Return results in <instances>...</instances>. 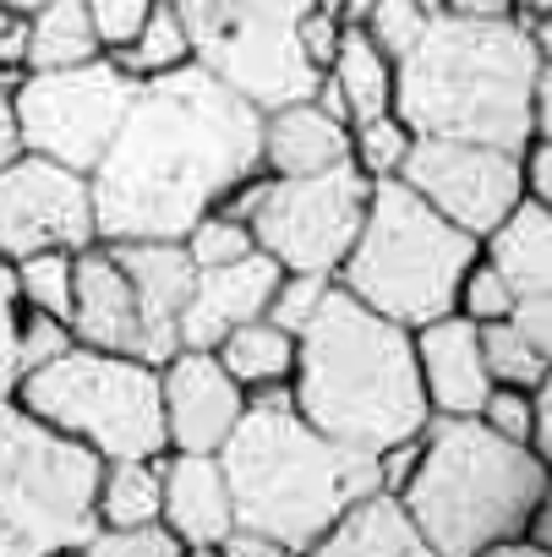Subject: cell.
<instances>
[{"label": "cell", "instance_id": "cell-1", "mask_svg": "<svg viewBox=\"0 0 552 557\" xmlns=\"http://www.w3.org/2000/svg\"><path fill=\"white\" fill-rule=\"evenodd\" d=\"M262 170V110L197 61L137 83L88 170L99 240H181L219 197Z\"/></svg>", "mask_w": 552, "mask_h": 557}, {"label": "cell", "instance_id": "cell-31", "mask_svg": "<svg viewBox=\"0 0 552 557\" xmlns=\"http://www.w3.org/2000/svg\"><path fill=\"white\" fill-rule=\"evenodd\" d=\"M329 290H334L329 273H296V268H285L280 285H273V296H268V307H262V318L280 323L285 334H302L318 318V307L329 301Z\"/></svg>", "mask_w": 552, "mask_h": 557}, {"label": "cell", "instance_id": "cell-6", "mask_svg": "<svg viewBox=\"0 0 552 557\" xmlns=\"http://www.w3.org/2000/svg\"><path fill=\"white\" fill-rule=\"evenodd\" d=\"M476 257V235L449 224L438 208H427L400 175L372 181L361 230L334 268V285L372 307L378 318L400 329H421L443 312H454L459 273Z\"/></svg>", "mask_w": 552, "mask_h": 557}, {"label": "cell", "instance_id": "cell-43", "mask_svg": "<svg viewBox=\"0 0 552 557\" xmlns=\"http://www.w3.org/2000/svg\"><path fill=\"white\" fill-rule=\"evenodd\" d=\"M508 323H514L530 345L552 350V296H519L514 312H508Z\"/></svg>", "mask_w": 552, "mask_h": 557}, {"label": "cell", "instance_id": "cell-29", "mask_svg": "<svg viewBox=\"0 0 552 557\" xmlns=\"http://www.w3.org/2000/svg\"><path fill=\"white\" fill-rule=\"evenodd\" d=\"M410 126L394 115V110H383V115H372V121H356L351 126V164L367 175V181H389V175H400V164H405V153H410Z\"/></svg>", "mask_w": 552, "mask_h": 557}, {"label": "cell", "instance_id": "cell-37", "mask_svg": "<svg viewBox=\"0 0 552 557\" xmlns=\"http://www.w3.org/2000/svg\"><path fill=\"white\" fill-rule=\"evenodd\" d=\"M72 345L77 339H72V323L66 318H50V312H28L23 307V323H17V367H23V377L39 372L45 361L66 356Z\"/></svg>", "mask_w": 552, "mask_h": 557}, {"label": "cell", "instance_id": "cell-5", "mask_svg": "<svg viewBox=\"0 0 552 557\" xmlns=\"http://www.w3.org/2000/svg\"><path fill=\"white\" fill-rule=\"evenodd\" d=\"M427 552L476 557L547 503V459L525 443L498 437L476 416H432L421 426V454L400 486Z\"/></svg>", "mask_w": 552, "mask_h": 557}, {"label": "cell", "instance_id": "cell-41", "mask_svg": "<svg viewBox=\"0 0 552 557\" xmlns=\"http://www.w3.org/2000/svg\"><path fill=\"white\" fill-rule=\"evenodd\" d=\"M23 55H28V12L0 0V83L7 88L23 77Z\"/></svg>", "mask_w": 552, "mask_h": 557}, {"label": "cell", "instance_id": "cell-8", "mask_svg": "<svg viewBox=\"0 0 552 557\" xmlns=\"http://www.w3.org/2000/svg\"><path fill=\"white\" fill-rule=\"evenodd\" d=\"M39 421L72 432L99 459H154L164 454V410H159V367L72 345L66 356L28 372L12 394Z\"/></svg>", "mask_w": 552, "mask_h": 557}, {"label": "cell", "instance_id": "cell-46", "mask_svg": "<svg viewBox=\"0 0 552 557\" xmlns=\"http://www.w3.org/2000/svg\"><path fill=\"white\" fill-rule=\"evenodd\" d=\"M449 12H465V17H508V0H449Z\"/></svg>", "mask_w": 552, "mask_h": 557}, {"label": "cell", "instance_id": "cell-32", "mask_svg": "<svg viewBox=\"0 0 552 557\" xmlns=\"http://www.w3.org/2000/svg\"><path fill=\"white\" fill-rule=\"evenodd\" d=\"M181 246H186V257H192V268H219V262H235V257H246L257 240H252V224L246 219H230V213H219V208H208L186 235H181Z\"/></svg>", "mask_w": 552, "mask_h": 557}, {"label": "cell", "instance_id": "cell-40", "mask_svg": "<svg viewBox=\"0 0 552 557\" xmlns=\"http://www.w3.org/2000/svg\"><path fill=\"white\" fill-rule=\"evenodd\" d=\"M340 28H345V17L340 12H323V7H307L302 23H296V45H302V55H307V66L318 77L329 72V61L340 50Z\"/></svg>", "mask_w": 552, "mask_h": 557}, {"label": "cell", "instance_id": "cell-20", "mask_svg": "<svg viewBox=\"0 0 552 557\" xmlns=\"http://www.w3.org/2000/svg\"><path fill=\"white\" fill-rule=\"evenodd\" d=\"M345 159H351V126L318 110L312 99L262 110V170L268 175H318Z\"/></svg>", "mask_w": 552, "mask_h": 557}, {"label": "cell", "instance_id": "cell-11", "mask_svg": "<svg viewBox=\"0 0 552 557\" xmlns=\"http://www.w3.org/2000/svg\"><path fill=\"white\" fill-rule=\"evenodd\" d=\"M372 181L345 159L318 175H268L257 208H252V240L296 273H329L345 262L361 213H367Z\"/></svg>", "mask_w": 552, "mask_h": 557}, {"label": "cell", "instance_id": "cell-15", "mask_svg": "<svg viewBox=\"0 0 552 557\" xmlns=\"http://www.w3.org/2000/svg\"><path fill=\"white\" fill-rule=\"evenodd\" d=\"M132 285L143 318V361H170L181 350V307L192 296V257L181 240H105Z\"/></svg>", "mask_w": 552, "mask_h": 557}, {"label": "cell", "instance_id": "cell-9", "mask_svg": "<svg viewBox=\"0 0 552 557\" xmlns=\"http://www.w3.org/2000/svg\"><path fill=\"white\" fill-rule=\"evenodd\" d=\"M186 23L192 61L230 83L257 110L307 99L318 72L296 45L307 0H170Z\"/></svg>", "mask_w": 552, "mask_h": 557}, {"label": "cell", "instance_id": "cell-14", "mask_svg": "<svg viewBox=\"0 0 552 557\" xmlns=\"http://www.w3.org/2000/svg\"><path fill=\"white\" fill-rule=\"evenodd\" d=\"M159 410H164V448L181 454H219L246 410V388L219 367L213 350H175L159 361Z\"/></svg>", "mask_w": 552, "mask_h": 557}, {"label": "cell", "instance_id": "cell-19", "mask_svg": "<svg viewBox=\"0 0 552 557\" xmlns=\"http://www.w3.org/2000/svg\"><path fill=\"white\" fill-rule=\"evenodd\" d=\"M410 345H416V372H421L427 410L432 416H476L487 388H492L476 323L459 318V312H443V318L410 329Z\"/></svg>", "mask_w": 552, "mask_h": 557}, {"label": "cell", "instance_id": "cell-44", "mask_svg": "<svg viewBox=\"0 0 552 557\" xmlns=\"http://www.w3.org/2000/svg\"><path fill=\"white\" fill-rule=\"evenodd\" d=\"M530 448L541 459L552 454V383H536V432H530Z\"/></svg>", "mask_w": 552, "mask_h": 557}, {"label": "cell", "instance_id": "cell-21", "mask_svg": "<svg viewBox=\"0 0 552 557\" xmlns=\"http://www.w3.org/2000/svg\"><path fill=\"white\" fill-rule=\"evenodd\" d=\"M312 552H323V557H432L405 497L383 492V486L345 503L334 513V524L312 541Z\"/></svg>", "mask_w": 552, "mask_h": 557}, {"label": "cell", "instance_id": "cell-51", "mask_svg": "<svg viewBox=\"0 0 552 557\" xmlns=\"http://www.w3.org/2000/svg\"><path fill=\"white\" fill-rule=\"evenodd\" d=\"M7 7H23V12H34V7H39V0H7Z\"/></svg>", "mask_w": 552, "mask_h": 557}, {"label": "cell", "instance_id": "cell-28", "mask_svg": "<svg viewBox=\"0 0 552 557\" xmlns=\"http://www.w3.org/2000/svg\"><path fill=\"white\" fill-rule=\"evenodd\" d=\"M476 339H481V361H487V377H492V383L536 388V383L552 377V350L530 345L508 318H498V323H476Z\"/></svg>", "mask_w": 552, "mask_h": 557}, {"label": "cell", "instance_id": "cell-17", "mask_svg": "<svg viewBox=\"0 0 552 557\" xmlns=\"http://www.w3.org/2000/svg\"><path fill=\"white\" fill-rule=\"evenodd\" d=\"M72 339L94 350H121L143 361V318L132 301V285L105 240H88L72 251Z\"/></svg>", "mask_w": 552, "mask_h": 557}, {"label": "cell", "instance_id": "cell-36", "mask_svg": "<svg viewBox=\"0 0 552 557\" xmlns=\"http://www.w3.org/2000/svg\"><path fill=\"white\" fill-rule=\"evenodd\" d=\"M83 552L88 557H181V541L164 530V519H154V524H126V530H94Z\"/></svg>", "mask_w": 552, "mask_h": 557}, {"label": "cell", "instance_id": "cell-4", "mask_svg": "<svg viewBox=\"0 0 552 557\" xmlns=\"http://www.w3.org/2000/svg\"><path fill=\"white\" fill-rule=\"evenodd\" d=\"M291 405L323 437L372 454L421 437V426L432 421L410 329L378 318L340 285L329 290L318 318L296 334Z\"/></svg>", "mask_w": 552, "mask_h": 557}, {"label": "cell", "instance_id": "cell-23", "mask_svg": "<svg viewBox=\"0 0 552 557\" xmlns=\"http://www.w3.org/2000/svg\"><path fill=\"white\" fill-rule=\"evenodd\" d=\"M329 88L340 94L345 104V121H372L383 110H394V61L361 34V23H345L340 28V50L329 61Z\"/></svg>", "mask_w": 552, "mask_h": 557}, {"label": "cell", "instance_id": "cell-47", "mask_svg": "<svg viewBox=\"0 0 552 557\" xmlns=\"http://www.w3.org/2000/svg\"><path fill=\"white\" fill-rule=\"evenodd\" d=\"M508 12H514V17H547L552 0H508Z\"/></svg>", "mask_w": 552, "mask_h": 557}, {"label": "cell", "instance_id": "cell-49", "mask_svg": "<svg viewBox=\"0 0 552 557\" xmlns=\"http://www.w3.org/2000/svg\"><path fill=\"white\" fill-rule=\"evenodd\" d=\"M416 7H421L427 17H438V12H449V0H416Z\"/></svg>", "mask_w": 552, "mask_h": 557}, {"label": "cell", "instance_id": "cell-30", "mask_svg": "<svg viewBox=\"0 0 552 557\" xmlns=\"http://www.w3.org/2000/svg\"><path fill=\"white\" fill-rule=\"evenodd\" d=\"M17 273V296L28 312H50L66 318L72 312V251H34L12 262Z\"/></svg>", "mask_w": 552, "mask_h": 557}, {"label": "cell", "instance_id": "cell-12", "mask_svg": "<svg viewBox=\"0 0 552 557\" xmlns=\"http://www.w3.org/2000/svg\"><path fill=\"white\" fill-rule=\"evenodd\" d=\"M400 181L438 208L465 235H487L519 197V148L498 143H465V137H410V153L400 164Z\"/></svg>", "mask_w": 552, "mask_h": 557}, {"label": "cell", "instance_id": "cell-42", "mask_svg": "<svg viewBox=\"0 0 552 557\" xmlns=\"http://www.w3.org/2000/svg\"><path fill=\"white\" fill-rule=\"evenodd\" d=\"M519 186L530 202H552V137H530L519 148Z\"/></svg>", "mask_w": 552, "mask_h": 557}, {"label": "cell", "instance_id": "cell-25", "mask_svg": "<svg viewBox=\"0 0 552 557\" xmlns=\"http://www.w3.org/2000/svg\"><path fill=\"white\" fill-rule=\"evenodd\" d=\"M219 367L252 394V388H268V383H291V367H296V334H285L280 323L268 318H246L235 323L219 345H213Z\"/></svg>", "mask_w": 552, "mask_h": 557}, {"label": "cell", "instance_id": "cell-35", "mask_svg": "<svg viewBox=\"0 0 552 557\" xmlns=\"http://www.w3.org/2000/svg\"><path fill=\"white\" fill-rule=\"evenodd\" d=\"M481 426H492L498 437L508 443H525L530 448V432H536V388H514V383H492L481 410H476ZM536 454V448H530Z\"/></svg>", "mask_w": 552, "mask_h": 557}, {"label": "cell", "instance_id": "cell-38", "mask_svg": "<svg viewBox=\"0 0 552 557\" xmlns=\"http://www.w3.org/2000/svg\"><path fill=\"white\" fill-rule=\"evenodd\" d=\"M17 323H23V296H17V273L0 257V399H12L23 383L17 367Z\"/></svg>", "mask_w": 552, "mask_h": 557}, {"label": "cell", "instance_id": "cell-10", "mask_svg": "<svg viewBox=\"0 0 552 557\" xmlns=\"http://www.w3.org/2000/svg\"><path fill=\"white\" fill-rule=\"evenodd\" d=\"M132 94L137 83L110 55H94L83 66H56V72H23L12 83L17 137L28 153H45L88 175L110 148Z\"/></svg>", "mask_w": 552, "mask_h": 557}, {"label": "cell", "instance_id": "cell-39", "mask_svg": "<svg viewBox=\"0 0 552 557\" xmlns=\"http://www.w3.org/2000/svg\"><path fill=\"white\" fill-rule=\"evenodd\" d=\"M159 7V0H88V17H94V34H99V45H105V55L110 50H121L143 23H148V12Z\"/></svg>", "mask_w": 552, "mask_h": 557}, {"label": "cell", "instance_id": "cell-48", "mask_svg": "<svg viewBox=\"0 0 552 557\" xmlns=\"http://www.w3.org/2000/svg\"><path fill=\"white\" fill-rule=\"evenodd\" d=\"M367 7H372V0H340V17H345V23H361Z\"/></svg>", "mask_w": 552, "mask_h": 557}, {"label": "cell", "instance_id": "cell-7", "mask_svg": "<svg viewBox=\"0 0 552 557\" xmlns=\"http://www.w3.org/2000/svg\"><path fill=\"white\" fill-rule=\"evenodd\" d=\"M99 470L105 459L88 443L0 399V557L83 552L99 530Z\"/></svg>", "mask_w": 552, "mask_h": 557}, {"label": "cell", "instance_id": "cell-18", "mask_svg": "<svg viewBox=\"0 0 552 557\" xmlns=\"http://www.w3.org/2000/svg\"><path fill=\"white\" fill-rule=\"evenodd\" d=\"M159 519L181 541V552H219V541L235 530V503L219 454H159Z\"/></svg>", "mask_w": 552, "mask_h": 557}, {"label": "cell", "instance_id": "cell-3", "mask_svg": "<svg viewBox=\"0 0 552 557\" xmlns=\"http://www.w3.org/2000/svg\"><path fill=\"white\" fill-rule=\"evenodd\" d=\"M219 470L235 524L273 535L285 552H312L334 513L378 486V454L345 448L307 426L291 405V383L246 394L235 432L219 443Z\"/></svg>", "mask_w": 552, "mask_h": 557}, {"label": "cell", "instance_id": "cell-27", "mask_svg": "<svg viewBox=\"0 0 552 557\" xmlns=\"http://www.w3.org/2000/svg\"><path fill=\"white\" fill-rule=\"evenodd\" d=\"M110 61H115L132 83H148V77H164V72L186 66V61H192V39H186L181 12L170 7V0H159V7L148 12V23H143L121 50H110Z\"/></svg>", "mask_w": 552, "mask_h": 557}, {"label": "cell", "instance_id": "cell-45", "mask_svg": "<svg viewBox=\"0 0 552 557\" xmlns=\"http://www.w3.org/2000/svg\"><path fill=\"white\" fill-rule=\"evenodd\" d=\"M23 153V137H17V115H12V88L0 83V164Z\"/></svg>", "mask_w": 552, "mask_h": 557}, {"label": "cell", "instance_id": "cell-34", "mask_svg": "<svg viewBox=\"0 0 552 557\" xmlns=\"http://www.w3.org/2000/svg\"><path fill=\"white\" fill-rule=\"evenodd\" d=\"M454 312L459 318H470V323H498V318H508L514 312V290L498 278V268L476 251L470 257V268L459 273V290H454Z\"/></svg>", "mask_w": 552, "mask_h": 557}, {"label": "cell", "instance_id": "cell-2", "mask_svg": "<svg viewBox=\"0 0 552 557\" xmlns=\"http://www.w3.org/2000/svg\"><path fill=\"white\" fill-rule=\"evenodd\" d=\"M547 77V17L438 12L410 55L394 61V115L416 137L525 148Z\"/></svg>", "mask_w": 552, "mask_h": 557}, {"label": "cell", "instance_id": "cell-33", "mask_svg": "<svg viewBox=\"0 0 552 557\" xmlns=\"http://www.w3.org/2000/svg\"><path fill=\"white\" fill-rule=\"evenodd\" d=\"M427 12L416 7V0H372V7L361 12V34L389 55V61H400V55H410L416 50V39L427 34Z\"/></svg>", "mask_w": 552, "mask_h": 557}, {"label": "cell", "instance_id": "cell-22", "mask_svg": "<svg viewBox=\"0 0 552 557\" xmlns=\"http://www.w3.org/2000/svg\"><path fill=\"white\" fill-rule=\"evenodd\" d=\"M476 251L498 268V278L519 296H552V213L547 202L519 197L481 240Z\"/></svg>", "mask_w": 552, "mask_h": 557}, {"label": "cell", "instance_id": "cell-16", "mask_svg": "<svg viewBox=\"0 0 552 557\" xmlns=\"http://www.w3.org/2000/svg\"><path fill=\"white\" fill-rule=\"evenodd\" d=\"M280 262H273L262 246H252L246 257L235 262H219V268H197L192 273V296L181 307V345L186 350H213L235 323L246 318H262L273 285H280Z\"/></svg>", "mask_w": 552, "mask_h": 557}, {"label": "cell", "instance_id": "cell-13", "mask_svg": "<svg viewBox=\"0 0 552 557\" xmlns=\"http://www.w3.org/2000/svg\"><path fill=\"white\" fill-rule=\"evenodd\" d=\"M99 240L88 175L45 153H17L0 164V257L17 262L34 251H77Z\"/></svg>", "mask_w": 552, "mask_h": 557}, {"label": "cell", "instance_id": "cell-50", "mask_svg": "<svg viewBox=\"0 0 552 557\" xmlns=\"http://www.w3.org/2000/svg\"><path fill=\"white\" fill-rule=\"evenodd\" d=\"M307 7H323V12H340V0H307Z\"/></svg>", "mask_w": 552, "mask_h": 557}, {"label": "cell", "instance_id": "cell-26", "mask_svg": "<svg viewBox=\"0 0 552 557\" xmlns=\"http://www.w3.org/2000/svg\"><path fill=\"white\" fill-rule=\"evenodd\" d=\"M99 530L154 524L159 519V454L154 459H105L99 492H94Z\"/></svg>", "mask_w": 552, "mask_h": 557}, {"label": "cell", "instance_id": "cell-24", "mask_svg": "<svg viewBox=\"0 0 552 557\" xmlns=\"http://www.w3.org/2000/svg\"><path fill=\"white\" fill-rule=\"evenodd\" d=\"M105 55L94 17H88V0H39L28 12V55L23 72H56V66H83Z\"/></svg>", "mask_w": 552, "mask_h": 557}]
</instances>
